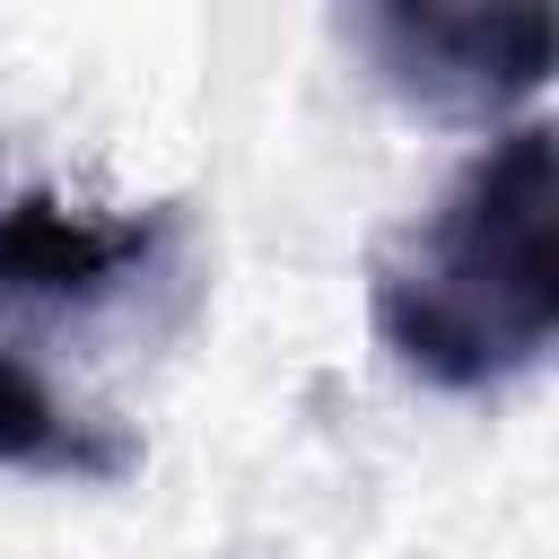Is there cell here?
<instances>
[{
  "mask_svg": "<svg viewBox=\"0 0 559 559\" xmlns=\"http://www.w3.org/2000/svg\"><path fill=\"white\" fill-rule=\"evenodd\" d=\"M376 341L437 393H498L559 341V148L524 114L489 131L454 183L367 271Z\"/></svg>",
  "mask_w": 559,
  "mask_h": 559,
  "instance_id": "cell-1",
  "label": "cell"
},
{
  "mask_svg": "<svg viewBox=\"0 0 559 559\" xmlns=\"http://www.w3.org/2000/svg\"><path fill=\"white\" fill-rule=\"evenodd\" d=\"M341 35L367 52V70L428 122L507 131L515 105L550 79V9H349Z\"/></svg>",
  "mask_w": 559,
  "mask_h": 559,
  "instance_id": "cell-2",
  "label": "cell"
},
{
  "mask_svg": "<svg viewBox=\"0 0 559 559\" xmlns=\"http://www.w3.org/2000/svg\"><path fill=\"white\" fill-rule=\"evenodd\" d=\"M166 236H175L166 210L96 218L70 210L61 192H17L0 210V306H105L157 262Z\"/></svg>",
  "mask_w": 559,
  "mask_h": 559,
  "instance_id": "cell-3",
  "label": "cell"
},
{
  "mask_svg": "<svg viewBox=\"0 0 559 559\" xmlns=\"http://www.w3.org/2000/svg\"><path fill=\"white\" fill-rule=\"evenodd\" d=\"M140 463V437L96 419V411H70L52 393V376L0 341V472H44V480H122Z\"/></svg>",
  "mask_w": 559,
  "mask_h": 559,
  "instance_id": "cell-4",
  "label": "cell"
}]
</instances>
